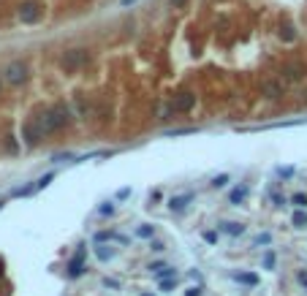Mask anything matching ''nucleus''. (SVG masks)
I'll use <instances>...</instances> for the list:
<instances>
[{
    "instance_id": "obj_6",
    "label": "nucleus",
    "mask_w": 307,
    "mask_h": 296,
    "mask_svg": "<svg viewBox=\"0 0 307 296\" xmlns=\"http://www.w3.org/2000/svg\"><path fill=\"white\" fill-rule=\"evenodd\" d=\"M22 136H25V144H27V147H36L38 139H44L41 131H38V122H36V120L25 125V128H22Z\"/></svg>"
},
{
    "instance_id": "obj_14",
    "label": "nucleus",
    "mask_w": 307,
    "mask_h": 296,
    "mask_svg": "<svg viewBox=\"0 0 307 296\" xmlns=\"http://www.w3.org/2000/svg\"><path fill=\"white\" fill-rule=\"evenodd\" d=\"M291 223H294L296 228H307V212L296 209V212H294V217H291Z\"/></svg>"
},
{
    "instance_id": "obj_26",
    "label": "nucleus",
    "mask_w": 307,
    "mask_h": 296,
    "mask_svg": "<svg viewBox=\"0 0 307 296\" xmlns=\"http://www.w3.org/2000/svg\"><path fill=\"white\" fill-rule=\"evenodd\" d=\"M280 38H285V41H294V38H296L294 27H283V30H280Z\"/></svg>"
},
{
    "instance_id": "obj_27",
    "label": "nucleus",
    "mask_w": 307,
    "mask_h": 296,
    "mask_svg": "<svg viewBox=\"0 0 307 296\" xmlns=\"http://www.w3.org/2000/svg\"><path fill=\"white\" fill-rule=\"evenodd\" d=\"M52 180H54V174H44L41 180L36 182V188H47V185H49V182H52Z\"/></svg>"
},
{
    "instance_id": "obj_12",
    "label": "nucleus",
    "mask_w": 307,
    "mask_h": 296,
    "mask_svg": "<svg viewBox=\"0 0 307 296\" xmlns=\"http://www.w3.org/2000/svg\"><path fill=\"white\" fill-rule=\"evenodd\" d=\"M136 237H139V239H153V237H155V226H150V223H142V226L136 228Z\"/></svg>"
},
{
    "instance_id": "obj_24",
    "label": "nucleus",
    "mask_w": 307,
    "mask_h": 296,
    "mask_svg": "<svg viewBox=\"0 0 307 296\" xmlns=\"http://www.w3.org/2000/svg\"><path fill=\"white\" fill-rule=\"evenodd\" d=\"M112 212H114L112 201H106V204H101V207H98V215H112Z\"/></svg>"
},
{
    "instance_id": "obj_17",
    "label": "nucleus",
    "mask_w": 307,
    "mask_h": 296,
    "mask_svg": "<svg viewBox=\"0 0 307 296\" xmlns=\"http://www.w3.org/2000/svg\"><path fill=\"white\" fill-rule=\"evenodd\" d=\"M229 180H231L229 174H218V177H215L212 182H209V185H212L215 190H218V188H226V185H229Z\"/></svg>"
},
{
    "instance_id": "obj_25",
    "label": "nucleus",
    "mask_w": 307,
    "mask_h": 296,
    "mask_svg": "<svg viewBox=\"0 0 307 296\" xmlns=\"http://www.w3.org/2000/svg\"><path fill=\"white\" fill-rule=\"evenodd\" d=\"M150 250H155V253H163V250H166V244L160 242V239H150Z\"/></svg>"
},
{
    "instance_id": "obj_15",
    "label": "nucleus",
    "mask_w": 307,
    "mask_h": 296,
    "mask_svg": "<svg viewBox=\"0 0 307 296\" xmlns=\"http://www.w3.org/2000/svg\"><path fill=\"white\" fill-rule=\"evenodd\" d=\"M283 74H285V79H291V81L302 79V68H299V65H288V68H285Z\"/></svg>"
},
{
    "instance_id": "obj_23",
    "label": "nucleus",
    "mask_w": 307,
    "mask_h": 296,
    "mask_svg": "<svg viewBox=\"0 0 307 296\" xmlns=\"http://www.w3.org/2000/svg\"><path fill=\"white\" fill-rule=\"evenodd\" d=\"M174 285H177V277H166V280H160V291H172Z\"/></svg>"
},
{
    "instance_id": "obj_13",
    "label": "nucleus",
    "mask_w": 307,
    "mask_h": 296,
    "mask_svg": "<svg viewBox=\"0 0 307 296\" xmlns=\"http://www.w3.org/2000/svg\"><path fill=\"white\" fill-rule=\"evenodd\" d=\"M223 231L231 234V237H242V234H245V226H242V223H223Z\"/></svg>"
},
{
    "instance_id": "obj_9",
    "label": "nucleus",
    "mask_w": 307,
    "mask_h": 296,
    "mask_svg": "<svg viewBox=\"0 0 307 296\" xmlns=\"http://www.w3.org/2000/svg\"><path fill=\"white\" fill-rule=\"evenodd\" d=\"M261 93H264L266 98H280V95H283V84H280V81H264V84H261Z\"/></svg>"
},
{
    "instance_id": "obj_20",
    "label": "nucleus",
    "mask_w": 307,
    "mask_h": 296,
    "mask_svg": "<svg viewBox=\"0 0 307 296\" xmlns=\"http://www.w3.org/2000/svg\"><path fill=\"white\" fill-rule=\"evenodd\" d=\"M291 201L296 204V207H307V193H294V196H291Z\"/></svg>"
},
{
    "instance_id": "obj_22",
    "label": "nucleus",
    "mask_w": 307,
    "mask_h": 296,
    "mask_svg": "<svg viewBox=\"0 0 307 296\" xmlns=\"http://www.w3.org/2000/svg\"><path fill=\"white\" fill-rule=\"evenodd\" d=\"M278 177H283V180H291V177H294V166H280L278 168Z\"/></svg>"
},
{
    "instance_id": "obj_29",
    "label": "nucleus",
    "mask_w": 307,
    "mask_h": 296,
    "mask_svg": "<svg viewBox=\"0 0 307 296\" xmlns=\"http://www.w3.org/2000/svg\"><path fill=\"white\" fill-rule=\"evenodd\" d=\"M130 196V188H123V190H117V201H123V198Z\"/></svg>"
},
{
    "instance_id": "obj_31",
    "label": "nucleus",
    "mask_w": 307,
    "mask_h": 296,
    "mask_svg": "<svg viewBox=\"0 0 307 296\" xmlns=\"http://www.w3.org/2000/svg\"><path fill=\"white\" fill-rule=\"evenodd\" d=\"M172 6L174 8H185V6H188V0H172Z\"/></svg>"
},
{
    "instance_id": "obj_34",
    "label": "nucleus",
    "mask_w": 307,
    "mask_h": 296,
    "mask_svg": "<svg viewBox=\"0 0 307 296\" xmlns=\"http://www.w3.org/2000/svg\"><path fill=\"white\" fill-rule=\"evenodd\" d=\"M299 280L305 283V288H307V272H299Z\"/></svg>"
},
{
    "instance_id": "obj_10",
    "label": "nucleus",
    "mask_w": 307,
    "mask_h": 296,
    "mask_svg": "<svg viewBox=\"0 0 307 296\" xmlns=\"http://www.w3.org/2000/svg\"><path fill=\"white\" fill-rule=\"evenodd\" d=\"M248 193H250V188L248 185H239V188H234V190L229 193V204H234V207H239V204L248 198Z\"/></svg>"
},
{
    "instance_id": "obj_4",
    "label": "nucleus",
    "mask_w": 307,
    "mask_h": 296,
    "mask_svg": "<svg viewBox=\"0 0 307 296\" xmlns=\"http://www.w3.org/2000/svg\"><path fill=\"white\" fill-rule=\"evenodd\" d=\"M41 14H44V8L38 6L36 0H25V3H19V8H17V17L22 19L25 25H36L38 19H41Z\"/></svg>"
},
{
    "instance_id": "obj_37",
    "label": "nucleus",
    "mask_w": 307,
    "mask_h": 296,
    "mask_svg": "<svg viewBox=\"0 0 307 296\" xmlns=\"http://www.w3.org/2000/svg\"><path fill=\"white\" fill-rule=\"evenodd\" d=\"M0 207H3V201H0Z\"/></svg>"
},
{
    "instance_id": "obj_8",
    "label": "nucleus",
    "mask_w": 307,
    "mask_h": 296,
    "mask_svg": "<svg viewBox=\"0 0 307 296\" xmlns=\"http://www.w3.org/2000/svg\"><path fill=\"white\" fill-rule=\"evenodd\" d=\"M82 272H84V250H79L68 264V277H79Z\"/></svg>"
},
{
    "instance_id": "obj_19",
    "label": "nucleus",
    "mask_w": 307,
    "mask_h": 296,
    "mask_svg": "<svg viewBox=\"0 0 307 296\" xmlns=\"http://www.w3.org/2000/svg\"><path fill=\"white\" fill-rule=\"evenodd\" d=\"M256 244H258V247H261V244H264V247H269V244H272V234H269V231L258 234V237H256Z\"/></svg>"
},
{
    "instance_id": "obj_2",
    "label": "nucleus",
    "mask_w": 307,
    "mask_h": 296,
    "mask_svg": "<svg viewBox=\"0 0 307 296\" xmlns=\"http://www.w3.org/2000/svg\"><path fill=\"white\" fill-rule=\"evenodd\" d=\"M87 63H90L87 49H68V52H63V57H60V65H63V71H68V74L84 68Z\"/></svg>"
},
{
    "instance_id": "obj_16",
    "label": "nucleus",
    "mask_w": 307,
    "mask_h": 296,
    "mask_svg": "<svg viewBox=\"0 0 307 296\" xmlns=\"http://www.w3.org/2000/svg\"><path fill=\"white\" fill-rule=\"evenodd\" d=\"M155 277H158V280H166V277H177V272H174L172 267H160L158 272H155Z\"/></svg>"
},
{
    "instance_id": "obj_28",
    "label": "nucleus",
    "mask_w": 307,
    "mask_h": 296,
    "mask_svg": "<svg viewBox=\"0 0 307 296\" xmlns=\"http://www.w3.org/2000/svg\"><path fill=\"white\" fill-rule=\"evenodd\" d=\"M204 242H209V244H218V234H215V231H204Z\"/></svg>"
},
{
    "instance_id": "obj_3",
    "label": "nucleus",
    "mask_w": 307,
    "mask_h": 296,
    "mask_svg": "<svg viewBox=\"0 0 307 296\" xmlns=\"http://www.w3.org/2000/svg\"><path fill=\"white\" fill-rule=\"evenodd\" d=\"M3 79H6L8 84H14V87L25 84V81H27V65H25L22 60H11V63L6 65V71H3Z\"/></svg>"
},
{
    "instance_id": "obj_7",
    "label": "nucleus",
    "mask_w": 307,
    "mask_h": 296,
    "mask_svg": "<svg viewBox=\"0 0 307 296\" xmlns=\"http://www.w3.org/2000/svg\"><path fill=\"white\" fill-rule=\"evenodd\" d=\"M193 198H196V193H190V190L182 193V196H172V198H169V209H172V212H182Z\"/></svg>"
},
{
    "instance_id": "obj_11",
    "label": "nucleus",
    "mask_w": 307,
    "mask_h": 296,
    "mask_svg": "<svg viewBox=\"0 0 307 296\" xmlns=\"http://www.w3.org/2000/svg\"><path fill=\"white\" fill-rule=\"evenodd\" d=\"M234 280H236V283L250 285V288H253V285H258V277H256L253 272H236V274H234Z\"/></svg>"
},
{
    "instance_id": "obj_32",
    "label": "nucleus",
    "mask_w": 307,
    "mask_h": 296,
    "mask_svg": "<svg viewBox=\"0 0 307 296\" xmlns=\"http://www.w3.org/2000/svg\"><path fill=\"white\" fill-rule=\"evenodd\" d=\"M185 296H201V288H188V291H185Z\"/></svg>"
},
{
    "instance_id": "obj_36",
    "label": "nucleus",
    "mask_w": 307,
    "mask_h": 296,
    "mask_svg": "<svg viewBox=\"0 0 307 296\" xmlns=\"http://www.w3.org/2000/svg\"><path fill=\"white\" fill-rule=\"evenodd\" d=\"M142 296H153V294H142Z\"/></svg>"
},
{
    "instance_id": "obj_18",
    "label": "nucleus",
    "mask_w": 307,
    "mask_h": 296,
    "mask_svg": "<svg viewBox=\"0 0 307 296\" xmlns=\"http://www.w3.org/2000/svg\"><path fill=\"white\" fill-rule=\"evenodd\" d=\"M95 253H98V258H101V261H109V258L114 256V250H112V247H103V244H101V247L95 250Z\"/></svg>"
},
{
    "instance_id": "obj_21",
    "label": "nucleus",
    "mask_w": 307,
    "mask_h": 296,
    "mask_svg": "<svg viewBox=\"0 0 307 296\" xmlns=\"http://www.w3.org/2000/svg\"><path fill=\"white\" fill-rule=\"evenodd\" d=\"M264 269H275V253H272V250L264 253Z\"/></svg>"
},
{
    "instance_id": "obj_35",
    "label": "nucleus",
    "mask_w": 307,
    "mask_h": 296,
    "mask_svg": "<svg viewBox=\"0 0 307 296\" xmlns=\"http://www.w3.org/2000/svg\"><path fill=\"white\" fill-rule=\"evenodd\" d=\"M136 0H120V6H133Z\"/></svg>"
},
{
    "instance_id": "obj_1",
    "label": "nucleus",
    "mask_w": 307,
    "mask_h": 296,
    "mask_svg": "<svg viewBox=\"0 0 307 296\" xmlns=\"http://www.w3.org/2000/svg\"><path fill=\"white\" fill-rule=\"evenodd\" d=\"M36 122H38L41 136H49V134L63 131L65 125H71V122H74V111H71V106H65V104H54L52 109H47L41 117H36Z\"/></svg>"
},
{
    "instance_id": "obj_5",
    "label": "nucleus",
    "mask_w": 307,
    "mask_h": 296,
    "mask_svg": "<svg viewBox=\"0 0 307 296\" xmlns=\"http://www.w3.org/2000/svg\"><path fill=\"white\" fill-rule=\"evenodd\" d=\"M193 106H196V95L190 93V90H185V93L174 95V104H172L174 111H190Z\"/></svg>"
},
{
    "instance_id": "obj_33",
    "label": "nucleus",
    "mask_w": 307,
    "mask_h": 296,
    "mask_svg": "<svg viewBox=\"0 0 307 296\" xmlns=\"http://www.w3.org/2000/svg\"><path fill=\"white\" fill-rule=\"evenodd\" d=\"M272 201H275V207H283L285 198H283V196H272Z\"/></svg>"
},
{
    "instance_id": "obj_30",
    "label": "nucleus",
    "mask_w": 307,
    "mask_h": 296,
    "mask_svg": "<svg viewBox=\"0 0 307 296\" xmlns=\"http://www.w3.org/2000/svg\"><path fill=\"white\" fill-rule=\"evenodd\" d=\"M103 285H106V288H120V283H117V280H103Z\"/></svg>"
}]
</instances>
